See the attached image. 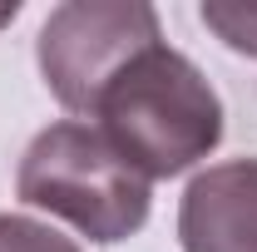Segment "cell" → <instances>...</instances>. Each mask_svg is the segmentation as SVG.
I'll return each instance as SVG.
<instances>
[{
  "label": "cell",
  "instance_id": "1",
  "mask_svg": "<svg viewBox=\"0 0 257 252\" xmlns=\"http://www.w3.org/2000/svg\"><path fill=\"white\" fill-rule=\"evenodd\" d=\"M94 119L99 134L154 183L188 173L198 158L218 149L223 99L188 55L154 45L104 89Z\"/></svg>",
  "mask_w": 257,
  "mask_h": 252
},
{
  "label": "cell",
  "instance_id": "2",
  "mask_svg": "<svg viewBox=\"0 0 257 252\" xmlns=\"http://www.w3.org/2000/svg\"><path fill=\"white\" fill-rule=\"evenodd\" d=\"M15 193L20 203L74 222L89 242H124L149 222V178L79 119L50 124L30 139Z\"/></svg>",
  "mask_w": 257,
  "mask_h": 252
},
{
  "label": "cell",
  "instance_id": "3",
  "mask_svg": "<svg viewBox=\"0 0 257 252\" xmlns=\"http://www.w3.org/2000/svg\"><path fill=\"white\" fill-rule=\"evenodd\" d=\"M163 45L159 10L144 0H64L40 25V74L69 114L94 119L104 89L144 50Z\"/></svg>",
  "mask_w": 257,
  "mask_h": 252
},
{
  "label": "cell",
  "instance_id": "4",
  "mask_svg": "<svg viewBox=\"0 0 257 252\" xmlns=\"http://www.w3.org/2000/svg\"><path fill=\"white\" fill-rule=\"evenodd\" d=\"M183 252H257V158L213 163L178 203Z\"/></svg>",
  "mask_w": 257,
  "mask_h": 252
},
{
  "label": "cell",
  "instance_id": "5",
  "mask_svg": "<svg viewBox=\"0 0 257 252\" xmlns=\"http://www.w3.org/2000/svg\"><path fill=\"white\" fill-rule=\"evenodd\" d=\"M0 252H84L74 237L25 213H0Z\"/></svg>",
  "mask_w": 257,
  "mask_h": 252
},
{
  "label": "cell",
  "instance_id": "6",
  "mask_svg": "<svg viewBox=\"0 0 257 252\" xmlns=\"http://www.w3.org/2000/svg\"><path fill=\"white\" fill-rule=\"evenodd\" d=\"M203 25L218 35L223 45H232L237 55H252V60H257V5L208 0V5H203Z\"/></svg>",
  "mask_w": 257,
  "mask_h": 252
}]
</instances>
